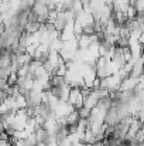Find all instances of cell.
<instances>
[{
    "label": "cell",
    "instance_id": "cell-1",
    "mask_svg": "<svg viewBox=\"0 0 144 146\" xmlns=\"http://www.w3.org/2000/svg\"><path fill=\"white\" fill-rule=\"evenodd\" d=\"M71 16L69 14H65V13H58L54 19V27L57 30V33H64L68 26L71 24Z\"/></svg>",
    "mask_w": 144,
    "mask_h": 146
}]
</instances>
